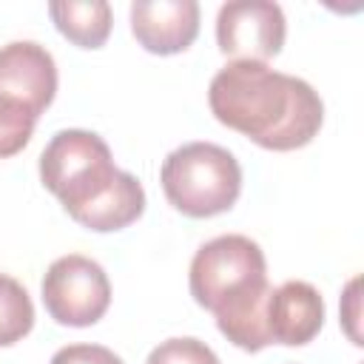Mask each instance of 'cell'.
<instances>
[{"label":"cell","mask_w":364,"mask_h":364,"mask_svg":"<svg viewBox=\"0 0 364 364\" xmlns=\"http://www.w3.org/2000/svg\"><path fill=\"white\" fill-rule=\"evenodd\" d=\"M208 105L222 125L267 151L304 148L324 122V102L310 82L253 60L219 68L208 85Z\"/></svg>","instance_id":"6da1fadb"},{"label":"cell","mask_w":364,"mask_h":364,"mask_svg":"<svg viewBox=\"0 0 364 364\" xmlns=\"http://www.w3.org/2000/svg\"><path fill=\"white\" fill-rule=\"evenodd\" d=\"M159 182L179 213L208 219L236 205L242 193V168L236 156L216 142H188L165 156Z\"/></svg>","instance_id":"7a4b0ae2"},{"label":"cell","mask_w":364,"mask_h":364,"mask_svg":"<svg viewBox=\"0 0 364 364\" xmlns=\"http://www.w3.org/2000/svg\"><path fill=\"white\" fill-rule=\"evenodd\" d=\"M188 284L193 301L216 316L270 284L264 253L242 233L216 236L193 253Z\"/></svg>","instance_id":"3957f363"},{"label":"cell","mask_w":364,"mask_h":364,"mask_svg":"<svg viewBox=\"0 0 364 364\" xmlns=\"http://www.w3.org/2000/svg\"><path fill=\"white\" fill-rule=\"evenodd\" d=\"M117 173L119 168L108 142L94 131H57L40 154V179L63 202L68 216L105 193Z\"/></svg>","instance_id":"277c9868"},{"label":"cell","mask_w":364,"mask_h":364,"mask_svg":"<svg viewBox=\"0 0 364 364\" xmlns=\"http://www.w3.org/2000/svg\"><path fill=\"white\" fill-rule=\"evenodd\" d=\"M43 304L57 324L88 327L97 324L111 304V282L100 262L68 253L48 264L43 276Z\"/></svg>","instance_id":"5b68a950"},{"label":"cell","mask_w":364,"mask_h":364,"mask_svg":"<svg viewBox=\"0 0 364 364\" xmlns=\"http://www.w3.org/2000/svg\"><path fill=\"white\" fill-rule=\"evenodd\" d=\"M284 11L273 0H233L216 14L219 51L233 60L264 63L284 46Z\"/></svg>","instance_id":"8992f818"},{"label":"cell","mask_w":364,"mask_h":364,"mask_svg":"<svg viewBox=\"0 0 364 364\" xmlns=\"http://www.w3.org/2000/svg\"><path fill=\"white\" fill-rule=\"evenodd\" d=\"M57 94V63L34 40H14L0 48V97L23 105L40 119Z\"/></svg>","instance_id":"52a82bcc"},{"label":"cell","mask_w":364,"mask_h":364,"mask_svg":"<svg viewBox=\"0 0 364 364\" xmlns=\"http://www.w3.org/2000/svg\"><path fill=\"white\" fill-rule=\"evenodd\" d=\"M131 31L151 54H179L199 34L196 0H136L131 3Z\"/></svg>","instance_id":"ba28073f"},{"label":"cell","mask_w":364,"mask_h":364,"mask_svg":"<svg viewBox=\"0 0 364 364\" xmlns=\"http://www.w3.org/2000/svg\"><path fill=\"white\" fill-rule=\"evenodd\" d=\"M264 324L270 344L301 347L313 341L324 324V299L310 282L290 279L270 290Z\"/></svg>","instance_id":"9c48e42d"},{"label":"cell","mask_w":364,"mask_h":364,"mask_svg":"<svg viewBox=\"0 0 364 364\" xmlns=\"http://www.w3.org/2000/svg\"><path fill=\"white\" fill-rule=\"evenodd\" d=\"M145 210V188L142 182L128 173L119 171L117 179L111 182V188L105 193H100L94 202H88L85 208L74 210L71 219L88 230L97 233H111V230H122L131 222H136Z\"/></svg>","instance_id":"30bf717a"},{"label":"cell","mask_w":364,"mask_h":364,"mask_svg":"<svg viewBox=\"0 0 364 364\" xmlns=\"http://www.w3.org/2000/svg\"><path fill=\"white\" fill-rule=\"evenodd\" d=\"M48 14L57 31L80 48H100L114 26V14L105 0H60L48 6Z\"/></svg>","instance_id":"8fae6325"},{"label":"cell","mask_w":364,"mask_h":364,"mask_svg":"<svg viewBox=\"0 0 364 364\" xmlns=\"http://www.w3.org/2000/svg\"><path fill=\"white\" fill-rule=\"evenodd\" d=\"M34 327V304L28 290L0 273V347H11L20 338H26Z\"/></svg>","instance_id":"7c38bea8"},{"label":"cell","mask_w":364,"mask_h":364,"mask_svg":"<svg viewBox=\"0 0 364 364\" xmlns=\"http://www.w3.org/2000/svg\"><path fill=\"white\" fill-rule=\"evenodd\" d=\"M34 125H37L34 114H28L23 105L0 97V159L20 154L28 145Z\"/></svg>","instance_id":"4fadbf2b"},{"label":"cell","mask_w":364,"mask_h":364,"mask_svg":"<svg viewBox=\"0 0 364 364\" xmlns=\"http://www.w3.org/2000/svg\"><path fill=\"white\" fill-rule=\"evenodd\" d=\"M145 364H219V355L205 341L182 336L156 344Z\"/></svg>","instance_id":"5bb4252c"},{"label":"cell","mask_w":364,"mask_h":364,"mask_svg":"<svg viewBox=\"0 0 364 364\" xmlns=\"http://www.w3.org/2000/svg\"><path fill=\"white\" fill-rule=\"evenodd\" d=\"M48 364H122V358L102 344H68L60 347Z\"/></svg>","instance_id":"9a60e30c"}]
</instances>
